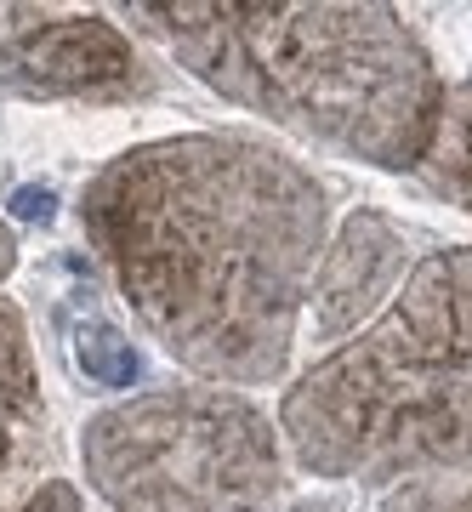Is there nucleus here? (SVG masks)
<instances>
[{
    "instance_id": "obj_1",
    "label": "nucleus",
    "mask_w": 472,
    "mask_h": 512,
    "mask_svg": "<svg viewBox=\"0 0 472 512\" xmlns=\"http://www.w3.org/2000/svg\"><path fill=\"white\" fill-rule=\"evenodd\" d=\"M97 262L165 359L262 387L291 365L330 200L256 131H182L114 154L80 194Z\"/></svg>"
},
{
    "instance_id": "obj_2",
    "label": "nucleus",
    "mask_w": 472,
    "mask_h": 512,
    "mask_svg": "<svg viewBox=\"0 0 472 512\" xmlns=\"http://www.w3.org/2000/svg\"><path fill=\"white\" fill-rule=\"evenodd\" d=\"M137 40H154L200 86L268 114L336 154L382 171L427 160L444 103L427 40L393 6H126Z\"/></svg>"
},
{
    "instance_id": "obj_3",
    "label": "nucleus",
    "mask_w": 472,
    "mask_h": 512,
    "mask_svg": "<svg viewBox=\"0 0 472 512\" xmlns=\"http://www.w3.org/2000/svg\"><path fill=\"white\" fill-rule=\"evenodd\" d=\"M296 467L347 484L472 478V245L410 262L387 308L279 404Z\"/></svg>"
},
{
    "instance_id": "obj_4",
    "label": "nucleus",
    "mask_w": 472,
    "mask_h": 512,
    "mask_svg": "<svg viewBox=\"0 0 472 512\" xmlns=\"http://www.w3.org/2000/svg\"><path fill=\"white\" fill-rule=\"evenodd\" d=\"M86 484L109 512H268L285 501V439L245 393L160 387L80 433Z\"/></svg>"
},
{
    "instance_id": "obj_5",
    "label": "nucleus",
    "mask_w": 472,
    "mask_h": 512,
    "mask_svg": "<svg viewBox=\"0 0 472 512\" xmlns=\"http://www.w3.org/2000/svg\"><path fill=\"white\" fill-rule=\"evenodd\" d=\"M0 92L23 103L126 109L160 97V63L103 12H0Z\"/></svg>"
},
{
    "instance_id": "obj_6",
    "label": "nucleus",
    "mask_w": 472,
    "mask_h": 512,
    "mask_svg": "<svg viewBox=\"0 0 472 512\" xmlns=\"http://www.w3.org/2000/svg\"><path fill=\"white\" fill-rule=\"evenodd\" d=\"M404 274H410V239L382 211H353L313 274V336L319 342L359 336L387 308Z\"/></svg>"
},
{
    "instance_id": "obj_7",
    "label": "nucleus",
    "mask_w": 472,
    "mask_h": 512,
    "mask_svg": "<svg viewBox=\"0 0 472 512\" xmlns=\"http://www.w3.org/2000/svg\"><path fill=\"white\" fill-rule=\"evenodd\" d=\"M0 439L52 444V416H46V399H40L29 319L12 296H0Z\"/></svg>"
},
{
    "instance_id": "obj_8",
    "label": "nucleus",
    "mask_w": 472,
    "mask_h": 512,
    "mask_svg": "<svg viewBox=\"0 0 472 512\" xmlns=\"http://www.w3.org/2000/svg\"><path fill=\"white\" fill-rule=\"evenodd\" d=\"M416 177L450 205L472 211V86H444L433 143H427V160L416 165Z\"/></svg>"
},
{
    "instance_id": "obj_9",
    "label": "nucleus",
    "mask_w": 472,
    "mask_h": 512,
    "mask_svg": "<svg viewBox=\"0 0 472 512\" xmlns=\"http://www.w3.org/2000/svg\"><path fill=\"white\" fill-rule=\"evenodd\" d=\"M52 444H18L0 439V512H12L40 478H52Z\"/></svg>"
},
{
    "instance_id": "obj_10",
    "label": "nucleus",
    "mask_w": 472,
    "mask_h": 512,
    "mask_svg": "<svg viewBox=\"0 0 472 512\" xmlns=\"http://www.w3.org/2000/svg\"><path fill=\"white\" fill-rule=\"evenodd\" d=\"M387 512H472V478L404 484V495H393V501H387Z\"/></svg>"
},
{
    "instance_id": "obj_11",
    "label": "nucleus",
    "mask_w": 472,
    "mask_h": 512,
    "mask_svg": "<svg viewBox=\"0 0 472 512\" xmlns=\"http://www.w3.org/2000/svg\"><path fill=\"white\" fill-rule=\"evenodd\" d=\"M12 512H80V490H74L69 478H57V473H52V478H40V484L23 495Z\"/></svg>"
},
{
    "instance_id": "obj_12",
    "label": "nucleus",
    "mask_w": 472,
    "mask_h": 512,
    "mask_svg": "<svg viewBox=\"0 0 472 512\" xmlns=\"http://www.w3.org/2000/svg\"><path fill=\"white\" fill-rule=\"evenodd\" d=\"M18 268V234H12V222L0 217V279Z\"/></svg>"
}]
</instances>
